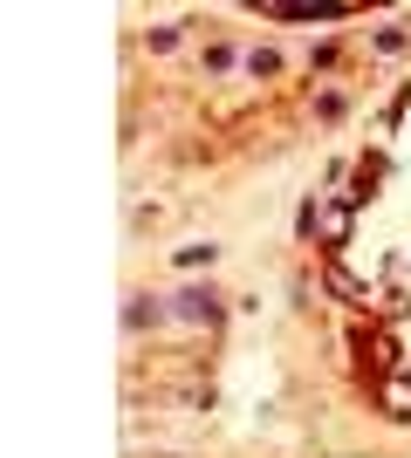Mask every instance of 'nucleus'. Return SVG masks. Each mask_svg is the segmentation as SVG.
<instances>
[{
  "instance_id": "obj_1",
  "label": "nucleus",
  "mask_w": 411,
  "mask_h": 458,
  "mask_svg": "<svg viewBox=\"0 0 411 458\" xmlns=\"http://www.w3.org/2000/svg\"><path fill=\"white\" fill-rule=\"evenodd\" d=\"M391 411H398V418H411V390H405V383H391Z\"/></svg>"
}]
</instances>
